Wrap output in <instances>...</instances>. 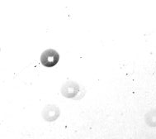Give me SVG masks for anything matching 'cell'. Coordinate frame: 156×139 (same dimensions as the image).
<instances>
[{
  "instance_id": "cell-1",
  "label": "cell",
  "mask_w": 156,
  "mask_h": 139,
  "mask_svg": "<svg viewBox=\"0 0 156 139\" xmlns=\"http://www.w3.org/2000/svg\"><path fill=\"white\" fill-rule=\"evenodd\" d=\"M60 59V56L55 50H45L41 56V62L45 67H53L56 65Z\"/></svg>"
},
{
  "instance_id": "cell-2",
  "label": "cell",
  "mask_w": 156,
  "mask_h": 139,
  "mask_svg": "<svg viewBox=\"0 0 156 139\" xmlns=\"http://www.w3.org/2000/svg\"><path fill=\"white\" fill-rule=\"evenodd\" d=\"M41 115L46 122H54L60 115V108L55 104L46 105L43 108Z\"/></svg>"
},
{
  "instance_id": "cell-3",
  "label": "cell",
  "mask_w": 156,
  "mask_h": 139,
  "mask_svg": "<svg viewBox=\"0 0 156 139\" xmlns=\"http://www.w3.org/2000/svg\"><path fill=\"white\" fill-rule=\"evenodd\" d=\"M80 91V85L74 81H67L61 87V94L67 99H72L76 96Z\"/></svg>"
}]
</instances>
